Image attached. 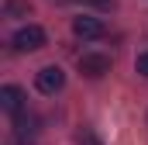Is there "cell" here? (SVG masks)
<instances>
[{
	"instance_id": "6da1fadb",
	"label": "cell",
	"mask_w": 148,
	"mask_h": 145,
	"mask_svg": "<svg viewBox=\"0 0 148 145\" xmlns=\"http://www.w3.org/2000/svg\"><path fill=\"white\" fill-rule=\"evenodd\" d=\"M10 45H14V52H35V48L45 45V31L38 24H24L17 35L10 38Z\"/></svg>"
},
{
	"instance_id": "7a4b0ae2",
	"label": "cell",
	"mask_w": 148,
	"mask_h": 145,
	"mask_svg": "<svg viewBox=\"0 0 148 145\" xmlns=\"http://www.w3.org/2000/svg\"><path fill=\"white\" fill-rule=\"evenodd\" d=\"M79 72L90 76V79L107 76V72H110V55H103V52H86V55L79 59Z\"/></svg>"
},
{
	"instance_id": "3957f363",
	"label": "cell",
	"mask_w": 148,
	"mask_h": 145,
	"mask_svg": "<svg viewBox=\"0 0 148 145\" xmlns=\"http://www.w3.org/2000/svg\"><path fill=\"white\" fill-rule=\"evenodd\" d=\"M35 83H38V90L41 93H59L62 86H66V72L59 69V66H45V69H38V76H35Z\"/></svg>"
},
{
	"instance_id": "277c9868",
	"label": "cell",
	"mask_w": 148,
	"mask_h": 145,
	"mask_svg": "<svg viewBox=\"0 0 148 145\" xmlns=\"http://www.w3.org/2000/svg\"><path fill=\"white\" fill-rule=\"evenodd\" d=\"M0 107L7 110V114H21V110H24V93H21V86H3V90H0Z\"/></svg>"
},
{
	"instance_id": "5b68a950",
	"label": "cell",
	"mask_w": 148,
	"mask_h": 145,
	"mask_svg": "<svg viewBox=\"0 0 148 145\" xmlns=\"http://www.w3.org/2000/svg\"><path fill=\"white\" fill-rule=\"evenodd\" d=\"M73 31L79 38H100L103 35V21H100V17H83V14H79V17L73 21Z\"/></svg>"
},
{
	"instance_id": "8992f818",
	"label": "cell",
	"mask_w": 148,
	"mask_h": 145,
	"mask_svg": "<svg viewBox=\"0 0 148 145\" xmlns=\"http://www.w3.org/2000/svg\"><path fill=\"white\" fill-rule=\"evenodd\" d=\"M31 131H35V117L21 110V114H17V135H21V138H28Z\"/></svg>"
},
{
	"instance_id": "52a82bcc",
	"label": "cell",
	"mask_w": 148,
	"mask_h": 145,
	"mask_svg": "<svg viewBox=\"0 0 148 145\" xmlns=\"http://www.w3.org/2000/svg\"><path fill=\"white\" fill-rule=\"evenodd\" d=\"M7 14H28V3L24 0H7Z\"/></svg>"
},
{
	"instance_id": "ba28073f",
	"label": "cell",
	"mask_w": 148,
	"mask_h": 145,
	"mask_svg": "<svg viewBox=\"0 0 148 145\" xmlns=\"http://www.w3.org/2000/svg\"><path fill=\"white\" fill-rule=\"evenodd\" d=\"M134 66H138V72H141V76H148V52H141V55H138V62H134Z\"/></svg>"
},
{
	"instance_id": "9c48e42d",
	"label": "cell",
	"mask_w": 148,
	"mask_h": 145,
	"mask_svg": "<svg viewBox=\"0 0 148 145\" xmlns=\"http://www.w3.org/2000/svg\"><path fill=\"white\" fill-rule=\"evenodd\" d=\"M97 7H114V0H93Z\"/></svg>"
},
{
	"instance_id": "30bf717a",
	"label": "cell",
	"mask_w": 148,
	"mask_h": 145,
	"mask_svg": "<svg viewBox=\"0 0 148 145\" xmlns=\"http://www.w3.org/2000/svg\"><path fill=\"white\" fill-rule=\"evenodd\" d=\"M83 142H86V145H100L97 138H93V135H83Z\"/></svg>"
},
{
	"instance_id": "8fae6325",
	"label": "cell",
	"mask_w": 148,
	"mask_h": 145,
	"mask_svg": "<svg viewBox=\"0 0 148 145\" xmlns=\"http://www.w3.org/2000/svg\"><path fill=\"white\" fill-rule=\"evenodd\" d=\"M14 145H24V142H14Z\"/></svg>"
}]
</instances>
